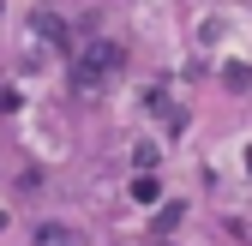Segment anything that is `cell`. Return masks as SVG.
Returning <instances> with one entry per match:
<instances>
[{"instance_id":"cell-1","label":"cell","mask_w":252,"mask_h":246,"mask_svg":"<svg viewBox=\"0 0 252 246\" xmlns=\"http://www.w3.org/2000/svg\"><path fill=\"white\" fill-rule=\"evenodd\" d=\"M36 246H72V234H66V228H42Z\"/></svg>"}]
</instances>
